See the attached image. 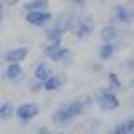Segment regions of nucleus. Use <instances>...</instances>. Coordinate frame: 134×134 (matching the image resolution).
Segmentation results:
<instances>
[{
  "label": "nucleus",
  "instance_id": "nucleus-28",
  "mask_svg": "<svg viewBox=\"0 0 134 134\" xmlns=\"http://www.w3.org/2000/svg\"><path fill=\"white\" fill-rule=\"evenodd\" d=\"M0 84H2V77H0Z\"/></svg>",
  "mask_w": 134,
  "mask_h": 134
},
{
  "label": "nucleus",
  "instance_id": "nucleus-3",
  "mask_svg": "<svg viewBox=\"0 0 134 134\" xmlns=\"http://www.w3.org/2000/svg\"><path fill=\"white\" fill-rule=\"evenodd\" d=\"M42 54H44V57L47 59L49 62H52V64L67 65L72 60V50L67 47V45H64L62 42H54V44L45 42V44L42 45Z\"/></svg>",
  "mask_w": 134,
  "mask_h": 134
},
{
  "label": "nucleus",
  "instance_id": "nucleus-21",
  "mask_svg": "<svg viewBox=\"0 0 134 134\" xmlns=\"http://www.w3.org/2000/svg\"><path fill=\"white\" fill-rule=\"evenodd\" d=\"M34 134H54V132H52V129H50L49 126H37Z\"/></svg>",
  "mask_w": 134,
  "mask_h": 134
},
{
  "label": "nucleus",
  "instance_id": "nucleus-26",
  "mask_svg": "<svg viewBox=\"0 0 134 134\" xmlns=\"http://www.w3.org/2000/svg\"><path fill=\"white\" fill-rule=\"evenodd\" d=\"M54 134H64V132H54Z\"/></svg>",
  "mask_w": 134,
  "mask_h": 134
},
{
  "label": "nucleus",
  "instance_id": "nucleus-20",
  "mask_svg": "<svg viewBox=\"0 0 134 134\" xmlns=\"http://www.w3.org/2000/svg\"><path fill=\"white\" fill-rule=\"evenodd\" d=\"M67 2L72 5L75 10H82L84 7H86V3H87V0H67Z\"/></svg>",
  "mask_w": 134,
  "mask_h": 134
},
{
  "label": "nucleus",
  "instance_id": "nucleus-29",
  "mask_svg": "<svg viewBox=\"0 0 134 134\" xmlns=\"http://www.w3.org/2000/svg\"><path fill=\"white\" fill-rule=\"evenodd\" d=\"M132 109H134V102H132Z\"/></svg>",
  "mask_w": 134,
  "mask_h": 134
},
{
  "label": "nucleus",
  "instance_id": "nucleus-25",
  "mask_svg": "<svg viewBox=\"0 0 134 134\" xmlns=\"http://www.w3.org/2000/svg\"><path fill=\"white\" fill-rule=\"evenodd\" d=\"M129 87H131V89L134 91V75L131 77V81H129Z\"/></svg>",
  "mask_w": 134,
  "mask_h": 134
},
{
  "label": "nucleus",
  "instance_id": "nucleus-14",
  "mask_svg": "<svg viewBox=\"0 0 134 134\" xmlns=\"http://www.w3.org/2000/svg\"><path fill=\"white\" fill-rule=\"evenodd\" d=\"M104 134H134V117H126L111 129H107Z\"/></svg>",
  "mask_w": 134,
  "mask_h": 134
},
{
  "label": "nucleus",
  "instance_id": "nucleus-9",
  "mask_svg": "<svg viewBox=\"0 0 134 134\" xmlns=\"http://www.w3.org/2000/svg\"><path fill=\"white\" fill-rule=\"evenodd\" d=\"M29 55H30V49L27 45H17V47L3 50L0 55V60L5 64H22L27 60Z\"/></svg>",
  "mask_w": 134,
  "mask_h": 134
},
{
  "label": "nucleus",
  "instance_id": "nucleus-1",
  "mask_svg": "<svg viewBox=\"0 0 134 134\" xmlns=\"http://www.w3.org/2000/svg\"><path fill=\"white\" fill-rule=\"evenodd\" d=\"M94 106V97L89 94L81 96V97L75 99H69L65 102L59 104V106L54 109L52 116H50V121L57 126V127H67L77 121L79 117H82L86 114V111L89 107Z\"/></svg>",
  "mask_w": 134,
  "mask_h": 134
},
{
  "label": "nucleus",
  "instance_id": "nucleus-7",
  "mask_svg": "<svg viewBox=\"0 0 134 134\" xmlns=\"http://www.w3.org/2000/svg\"><path fill=\"white\" fill-rule=\"evenodd\" d=\"M54 15L52 12L49 10H30V12H24V20L29 27H34V29H45L47 25L52 24L54 20Z\"/></svg>",
  "mask_w": 134,
  "mask_h": 134
},
{
  "label": "nucleus",
  "instance_id": "nucleus-15",
  "mask_svg": "<svg viewBox=\"0 0 134 134\" xmlns=\"http://www.w3.org/2000/svg\"><path fill=\"white\" fill-rule=\"evenodd\" d=\"M117 50H119V45L102 42V44L97 47V59H99V62H107V60H111V59L117 54Z\"/></svg>",
  "mask_w": 134,
  "mask_h": 134
},
{
  "label": "nucleus",
  "instance_id": "nucleus-12",
  "mask_svg": "<svg viewBox=\"0 0 134 134\" xmlns=\"http://www.w3.org/2000/svg\"><path fill=\"white\" fill-rule=\"evenodd\" d=\"M52 74H54V67L47 59L35 62V65L32 67V79H35V81H39V82H44L45 79H49V75H52Z\"/></svg>",
  "mask_w": 134,
  "mask_h": 134
},
{
  "label": "nucleus",
  "instance_id": "nucleus-16",
  "mask_svg": "<svg viewBox=\"0 0 134 134\" xmlns=\"http://www.w3.org/2000/svg\"><path fill=\"white\" fill-rule=\"evenodd\" d=\"M15 114V106L10 100H2L0 102V122H8L14 119Z\"/></svg>",
  "mask_w": 134,
  "mask_h": 134
},
{
  "label": "nucleus",
  "instance_id": "nucleus-13",
  "mask_svg": "<svg viewBox=\"0 0 134 134\" xmlns=\"http://www.w3.org/2000/svg\"><path fill=\"white\" fill-rule=\"evenodd\" d=\"M64 35H65V30L57 22H54V20H52L50 25H47V27L44 29V39H45V42H50V44H54V42H62Z\"/></svg>",
  "mask_w": 134,
  "mask_h": 134
},
{
  "label": "nucleus",
  "instance_id": "nucleus-22",
  "mask_svg": "<svg viewBox=\"0 0 134 134\" xmlns=\"http://www.w3.org/2000/svg\"><path fill=\"white\" fill-rule=\"evenodd\" d=\"M124 69L129 70V72H134V59H129V60L124 62Z\"/></svg>",
  "mask_w": 134,
  "mask_h": 134
},
{
  "label": "nucleus",
  "instance_id": "nucleus-8",
  "mask_svg": "<svg viewBox=\"0 0 134 134\" xmlns=\"http://www.w3.org/2000/svg\"><path fill=\"white\" fill-rule=\"evenodd\" d=\"M99 37L102 42L116 44L121 47V44L126 39V30H124V27H119V25H114V24H107L99 30Z\"/></svg>",
  "mask_w": 134,
  "mask_h": 134
},
{
  "label": "nucleus",
  "instance_id": "nucleus-17",
  "mask_svg": "<svg viewBox=\"0 0 134 134\" xmlns=\"http://www.w3.org/2000/svg\"><path fill=\"white\" fill-rule=\"evenodd\" d=\"M106 82H107V87L116 92H121L122 91V81H121V75L114 72V70H109L106 74Z\"/></svg>",
  "mask_w": 134,
  "mask_h": 134
},
{
  "label": "nucleus",
  "instance_id": "nucleus-10",
  "mask_svg": "<svg viewBox=\"0 0 134 134\" xmlns=\"http://www.w3.org/2000/svg\"><path fill=\"white\" fill-rule=\"evenodd\" d=\"M0 77H2V81L17 86V84H22L25 81L27 74H25V69L22 64H5Z\"/></svg>",
  "mask_w": 134,
  "mask_h": 134
},
{
  "label": "nucleus",
  "instance_id": "nucleus-2",
  "mask_svg": "<svg viewBox=\"0 0 134 134\" xmlns=\"http://www.w3.org/2000/svg\"><path fill=\"white\" fill-rule=\"evenodd\" d=\"M92 97H94V106L99 107V111H102V112H112L121 107L119 92L109 89L107 86L97 89L92 94Z\"/></svg>",
  "mask_w": 134,
  "mask_h": 134
},
{
  "label": "nucleus",
  "instance_id": "nucleus-23",
  "mask_svg": "<svg viewBox=\"0 0 134 134\" xmlns=\"http://www.w3.org/2000/svg\"><path fill=\"white\" fill-rule=\"evenodd\" d=\"M3 10H5V3H3V0H0V27H2V20H3Z\"/></svg>",
  "mask_w": 134,
  "mask_h": 134
},
{
  "label": "nucleus",
  "instance_id": "nucleus-11",
  "mask_svg": "<svg viewBox=\"0 0 134 134\" xmlns=\"http://www.w3.org/2000/svg\"><path fill=\"white\" fill-rule=\"evenodd\" d=\"M67 84V75L64 72H54L42 82V91L45 92H59Z\"/></svg>",
  "mask_w": 134,
  "mask_h": 134
},
{
  "label": "nucleus",
  "instance_id": "nucleus-19",
  "mask_svg": "<svg viewBox=\"0 0 134 134\" xmlns=\"http://www.w3.org/2000/svg\"><path fill=\"white\" fill-rule=\"evenodd\" d=\"M27 86H29V91H30L32 94H39V92H42V82L35 81V79H30Z\"/></svg>",
  "mask_w": 134,
  "mask_h": 134
},
{
  "label": "nucleus",
  "instance_id": "nucleus-24",
  "mask_svg": "<svg viewBox=\"0 0 134 134\" xmlns=\"http://www.w3.org/2000/svg\"><path fill=\"white\" fill-rule=\"evenodd\" d=\"M19 2H22V0H3V3H5V5H17Z\"/></svg>",
  "mask_w": 134,
  "mask_h": 134
},
{
  "label": "nucleus",
  "instance_id": "nucleus-4",
  "mask_svg": "<svg viewBox=\"0 0 134 134\" xmlns=\"http://www.w3.org/2000/svg\"><path fill=\"white\" fill-rule=\"evenodd\" d=\"M96 30V20L92 15H86V14H79L75 15V20H74V25H72V30L70 34L79 40H86L94 34Z\"/></svg>",
  "mask_w": 134,
  "mask_h": 134
},
{
  "label": "nucleus",
  "instance_id": "nucleus-6",
  "mask_svg": "<svg viewBox=\"0 0 134 134\" xmlns=\"http://www.w3.org/2000/svg\"><path fill=\"white\" fill-rule=\"evenodd\" d=\"M39 114H40V104L27 100V102H20L19 106H15L14 119L20 126H27V124H30L34 119H37Z\"/></svg>",
  "mask_w": 134,
  "mask_h": 134
},
{
  "label": "nucleus",
  "instance_id": "nucleus-5",
  "mask_svg": "<svg viewBox=\"0 0 134 134\" xmlns=\"http://www.w3.org/2000/svg\"><path fill=\"white\" fill-rule=\"evenodd\" d=\"M109 24L119 25V27H129L134 24V7L126 3H116L109 14Z\"/></svg>",
  "mask_w": 134,
  "mask_h": 134
},
{
  "label": "nucleus",
  "instance_id": "nucleus-18",
  "mask_svg": "<svg viewBox=\"0 0 134 134\" xmlns=\"http://www.w3.org/2000/svg\"><path fill=\"white\" fill-rule=\"evenodd\" d=\"M24 12H30V10H47L49 8V0H27L22 5Z\"/></svg>",
  "mask_w": 134,
  "mask_h": 134
},
{
  "label": "nucleus",
  "instance_id": "nucleus-27",
  "mask_svg": "<svg viewBox=\"0 0 134 134\" xmlns=\"http://www.w3.org/2000/svg\"><path fill=\"white\" fill-rule=\"evenodd\" d=\"M0 67H2V60H0Z\"/></svg>",
  "mask_w": 134,
  "mask_h": 134
}]
</instances>
